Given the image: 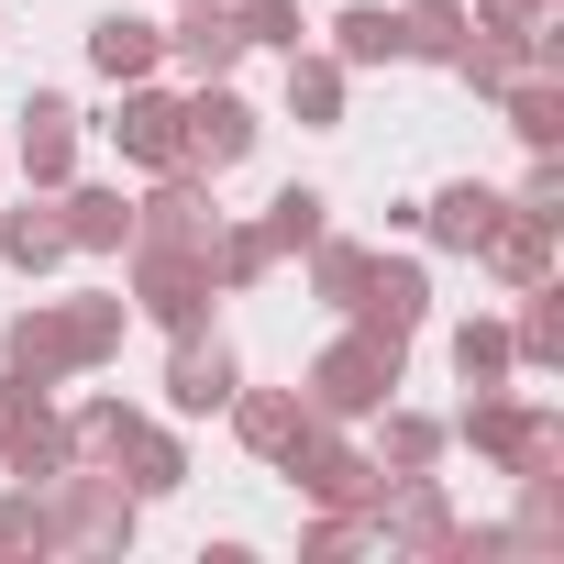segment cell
Listing matches in <instances>:
<instances>
[{
	"mask_svg": "<svg viewBox=\"0 0 564 564\" xmlns=\"http://www.w3.org/2000/svg\"><path fill=\"white\" fill-rule=\"evenodd\" d=\"M443 443H465L498 476H542V465H564V410H542L520 388H465V410L443 421Z\"/></svg>",
	"mask_w": 564,
	"mask_h": 564,
	"instance_id": "cell-1",
	"label": "cell"
},
{
	"mask_svg": "<svg viewBox=\"0 0 564 564\" xmlns=\"http://www.w3.org/2000/svg\"><path fill=\"white\" fill-rule=\"evenodd\" d=\"M399 377H410V344H377V333L344 322V333L311 355L300 399H311V421H377V410L399 399Z\"/></svg>",
	"mask_w": 564,
	"mask_h": 564,
	"instance_id": "cell-2",
	"label": "cell"
},
{
	"mask_svg": "<svg viewBox=\"0 0 564 564\" xmlns=\"http://www.w3.org/2000/svg\"><path fill=\"white\" fill-rule=\"evenodd\" d=\"M276 476H300V498H311V509H377V487H388V476H377V454L355 443V421H311L289 454H276Z\"/></svg>",
	"mask_w": 564,
	"mask_h": 564,
	"instance_id": "cell-3",
	"label": "cell"
},
{
	"mask_svg": "<svg viewBox=\"0 0 564 564\" xmlns=\"http://www.w3.org/2000/svg\"><path fill=\"white\" fill-rule=\"evenodd\" d=\"M45 487H56V531H67V553H133L144 498H133L111 465H56Z\"/></svg>",
	"mask_w": 564,
	"mask_h": 564,
	"instance_id": "cell-4",
	"label": "cell"
},
{
	"mask_svg": "<svg viewBox=\"0 0 564 564\" xmlns=\"http://www.w3.org/2000/svg\"><path fill=\"white\" fill-rule=\"evenodd\" d=\"M254 144H265V111H254L232 78H188V133H177V166H199V177H232Z\"/></svg>",
	"mask_w": 564,
	"mask_h": 564,
	"instance_id": "cell-5",
	"label": "cell"
},
{
	"mask_svg": "<svg viewBox=\"0 0 564 564\" xmlns=\"http://www.w3.org/2000/svg\"><path fill=\"white\" fill-rule=\"evenodd\" d=\"M221 177H199V166H155V188L133 199V243H155V254H210V232H221V199H210ZM122 243V254H133Z\"/></svg>",
	"mask_w": 564,
	"mask_h": 564,
	"instance_id": "cell-6",
	"label": "cell"
},
{
	"mask_svg": "<svg viewBox=\"0 0 564 564\" xmlns=\"http://www.w3.org/2000/svg\"><path fill=\"white\" fill-rule=\"evenodd\" d=\"M122 276H133V322H155L166 344H177V333H210V300H221V289H210L199 254H155V243H133Z\"/></svg>",
	"mask_w": 564,
	"mask_h": 564,
	"instance_id": "cell-7",
	"label": "cell"
},
{
	"mask_svg": "<svg viewBox=\"0 0 564 564\" xmlns=\"http://www.w3.org/2000/svg\"><path fill=\"white\" fill-rule=\"evenodd\" d=\"M355 333H377V344H421V322H432V265L421 254H366V289H355V311H344Z\"/></svg>",
	"mask_w": 564,
	"mask_h": 564,
	"instance_id": "cell-8",
	"label": "cell"
},
{
	"mask_svg": "<svg viewBox=\"0 0 564 564\" xmlns=\"http://www.w3.org/2000/svg\"><path fill=\"white\" fill-rule=\"evenodd\" d=\"M67 465V410H56V388H34V377H0V476H56Z\"/></svg>",
	"mask_w": 564,
	"mask_h": 564,
	"instance_id": "cell-9",
	"label": "cell"
},
{
	"mask_svg": "<svg viewBox=\"0 0 564 564\" xmlns=\"http://www.w3.org/2000/svg\"><path fill=\"white\" fill-rule=\"evenodd\" d=\"M454 520H465V509H454V487H443L432 465H421V476H388V487H377V509H366V531H377L388 553H421V564L443 553V531H454Z\"/></svg>",
	"mask_w": 564,
	"mask_h": 564,
	"instance_id": "cell-10",
	"label": "cell"
},
{
	"mask_svg": "<svg viewBox=\"0 0 564 564\" xmlns=\"http://www.w3.org/2000/svg\"><path fill=\"white\" fill-rule=\"evenodd\" d=\"M0 377H34V388H67V377H89L67 300H34V311H12V322H0Z\"/></svg>",
	"mask_w": 564,
	"mask_h": 564,
	"instance_id": "cell-11",
	"label": "cell"
},
{
	"mask_svg": "<svg viewBox=\"0 0 564 564\" xmlns=\"http://www.w3.org/2000/svg\"><path fill=\"white\" fill-rule=\"evenodd\" d=\"M111 144H122V166H177V133H188V89H155V78H122V100H111V122H100Z\"/></svg>",
	"mask_w": 564,
	"mask_h": 564,
	"instance_id": "cell-12",
	"label": "cell"
},
{
	"mask_svg": "<svg viewBox=\"0 0 564 564\" xmlns=\"http://www.w3.org/2000/svg\"><path fill=\"white\" fill-rule=\"evenodd\" d=\"M78 144H89V122H78V100H67V89H34V100L12 111L23 188H67V177H78Z\"/></svg>",
	"mask_w": 564,
	"mask_h": 564,
	"instance_id": "cell-13",
	"label": "cell"
},
{
	"mask_svg": "<svg viewBox=\"0 0 564 564\" xmlns=\"http://www.w3.org/2000/svg\"><path fill=\"white\" fill-rule=\"evenodd\" d=\"M232 388H243V355L221 333H177V355H166V421H221Z\"/></svg>",
	"mask_w": 564,
	"mask_h": 564,
	"instance_id": "cell-14",
	"label": "cell"
},
{
	"mask_svg": "<svg viewBox=\"0 0 564 564\" xmlns=\"http://www.w3.org/2000/svg\"><path fill=\"white\" fill-rule=\"evenodd\" d=\"M498 210H509V188H487V177H443V188L421 199V243H432V254H476V243L498 232Z\"/></svg>",
	"mask_w": 564,
	"mask_h": 564,
	"instance_id": "cell-15",
	"label": "cell"
},
{
	"mask_svg": "<svg viewBox=\"0 0 564 564\" xmlns=\"http://www.w3.org/2000/svg\"><path fill=\"white\" fill-rule=\"evenodd\" d=\"M553 232H564L553 210H531V199H509V210H498V232L476 243V265L498 276V289H531V276H553Z\"/></svg>",
	"mask_w": 564,
	"mask_h": 564,
	"instance_id": "cell-16",
	"label": "cell"
},
{
	"mask_svg": "<svg viewBox=\"0 0 564 564\" xmlns=\"http://www.w3.org/2000/svg\"><path fill=\"white\" fill-rule=\"evenodd\" d=\"M56 221H67V254H122V243H133L122 177H67V188H56Z\"/></svg>",
	"mask_w": 564,
	"mask_h": 564,
	"instance_id": "cell-17",
	"label": "cell"
},
{
	"mask_svg": "<svg viewBox=\"0 0 564 564\" xmlns=\"http://www.w3.org/2000/svg\"><path fill=\"white\" fill-rule=\"evenodd\" d=\"M166 67H188V78H232V67H243L232 0H177V23H166Z\"/></svg>",
	"mask_w": 564,
	"mask_h": 564,
	"instance_id": "cell-18",
	"label": "cell"
},
{
	"mask_svg": "<svg viewBox=\"0 0 564 564\" xmlns=\"http://www.w3.org/2000/svg\"><path fill=\"white\" fill-rule=\"evenodd\" d=\"M344 100H355V67L333 45H289V122L300 133H344Z\"/></svg>",
	"mask_w": 564,
	"mask_h": 564,
	"instance_id": "cell-19",
	"label": "cell"
},
{
	"mask_svg": "<svg viewBox=\"0 0 564 564\" xmlns=\"http://www.w3.org/2000/svg\"><path fill=\"white\" fill-rule=\"evenodd\" d=\"M221 421H232V443H243L254 465H276V454L311 432V399H300V388H232V410H221Z\"/></svg>",
	"mask_w": 564,
	"mask_h": 564,
	"instance_id": "cell-20",
	"label": "cell"
},
{
	"mask_svg": "<svg viewBox=\"0 0 564 564\" xmlns=\"http://www.w3.org/2000/svg\"><path fill=\"white\" fill-rule=\"evenodd\" d=\"M0 265H12V276H56V265H67L56 188H23V210H0Z\"/></svg>",
	"mask_w": 564,
	"mask_h": 564,
	"instance_id": "cell-21",
	"label": "cell"
},
{
	"mask_svg": "<svg viewBox=\"0 0 564 564\" xmlns=\"http://www.w3.org/2000/svg\"><path fill=\"white\" fill-rule=\"evenodd\" d=\"M498 122H509V144H520V155H564V78L520 67V78L498 89Z\"/></svg>",
	"mask_w": 564,
	"mask_h": 564,
	"instance_id": "cell-22",
	"label": "cell"
},
{
	"mask_svg": "<svg viewBox=\"0 0 564 564\" xmlns=\"http://www.w3.org/2000/svg\"><path fill=\"white\" fill-rule=\"evenodd\" d=\"M509 300H520V322H509L520 377H553L564 366V276H531V289H509Z\"/></svg>",
	"mask_w": 564,
	"mask_h": 564,
	"instance_id": "cell-23",
	"label": "cell"
},
{
	"mask_svg": "<svg viewBox=\"0 0 564 564\" xmlns=\"http://www.w3.org/2000/svg\"><path fill=\"white\" fill-rule=\"evenodd\" d=\"M89 67L122 89V78H155L166 67V23H144V12H100L89 23Z\"/></svg>",
	"mask_w": 564,
	"mask_h": 564,
	"instance_id": "cell-24",
	"label": "cell"
},
{
	"mask_svg": "<svg viewBox=\"0 0 564 564\" xmlns=\"http://www.w3.org/2000/svg\"><path fill=\"white\" fill-rule=\"evenodd\" d=\"M322 45L366 78V67H399V0H344V12L322 23Z\"/></svg>",
	"mask_w": 564,
	"mask_h": 564,
	"instance_id": "cell-25",
	"label": "cell"
},
{
	"mask_svg": "<svg viewBox=\"0 0 564 564\" xmlns=\"http://www.w3.org/2000/svg\"><path fill=\"white\" fill-rule=\"evenodd\" d=\"M0 553H12V564H23V553H34V564L67 553V531H56V487H34V476L0 487Z\"/></svg>",
	"mask_w": 564,
	"mask_h": 564,
	"instance_id": "cell-26",
	"label": "cell"
},
{
	"mask_svg": "<svg viewBox=\"0 0 564 564\" xmlns=\"http://www.w3.org/2000/svg\"><path fill=\"white\" fill-rule=\"evenodd\" d=\"M199 265H210L221 300H243V289H265V276H276V243H265V221H232V210H221V232H210Z\"/></svg>",
	"mask_w": 564,
	"mask_h": 564,
	"instance_id": "cell-27",
	"label": "cell"
},
{
	"mask_svg": "<svg viewBox=\"0 0 564 564\" xmlns=\"http://www.w3.org/2000/svg\"><path fill=\"white\" fill-rule=\"evenodd\" d=\"M366 454H377V476H421V465H443V421H432V410H410V399H388Z\"/></svg>",
	"mask_w": 564,
	"mask_h": 564,
	"instance_id": "cell-28",
	"label": "cell"
},
{
	"mask_svg": "<svg viewBox=\"0 0 564 564\" xmlns=\"http://www.w3.org/2000/svg\"><path fill=\"white\" fill-rule=\"evenodd\" d=\"M111 476H122V487L155 509V498H177V487H188V443H177L166 421H144V432L122 443V465H111Z\"/></svg>",
	"mask_w": 564,
	"mask_h": 564,
	"instance_id": "cell-29",
	"label": "cell"
},
{
	"mask_svg": "<svg viewBox=\"0 0 564 564\" xmlns=\"http://www.w3.org/2000/svg\"><path fill=\"white\" fill-rule=\"evenodd\" d=\"M254 221H265V243H276V265H289V254H311V243L333 232V188H311V177H289V188H276V199L254 210Z\"/></svg>",
	"mask_w": 564,
	"mask_h": 564,
	"instance_id": "cell-30",
	"label": "cell"
},
{
	"mask_svg": "<svg viewBox=\"0 0 564 564\" xmlns=\"http://www.w3.org/2000/svg\"><path fill=\"white\" fill-rule=\"evenodd\" d=\"M465 34V0H399V67H454Z\"/></svg>",
	"mask_w": 564,
	"mask_h": 564,
	"instance_id": "cell-31",
	"label": "cell"
},
{
	"mask_svg": "<svg viewBox=\"0 0 564 564\" xmlns=\"http://www.w3.org/2000/svg\"><path fill=\"white\" fill-rule=\"evenodd\" d=\"M133 432H144L133 399H78V410H67V465H122Z\"/></svg>",
	"mask_w": 564,
	"mask_h": 564,
	"instance_id": "cell-32",
	"label": "cell"
},
{
	"mask_svg": "<svg viewBox=\"0 0 564 564\" xmlns=\"http://www.w3.org/2000/svg\"><path fill=\"white\" fill-rule=\"evenodd\" d=\"M443 355H454V377H465V388H509V377H520V355H509V322H498V311L454 322V344H443Z\"/></svg>",
	"mask_w": 564,
	"mask_h": 564,
	"instance_id": "cell-33",
	"label": "cell"
},
{
	"mask_svg": "<svg viewBox=\"0 0 564 564\" xmlns=\"http://www.w3.org/2000/svg\"><path fill=\"white\" fill-rule=\"evenodd\" d=\"M366 254H377V243H355V232H322V243L300 254V265H311V300H322V311H355V289H366Z\"/></svg>",
	"mask_w": 564,
	"mask_h": 564,
	"instance_id": "cell-34",
	"label": "cell"
},
{
	"mask_svg": "<svg viewBox=\"0 0 564 564\" xmlns=\"http://www.w3.org/2000/svg\"><path fill=\"white\" fill-rule=\"evenodd\" d=\"M67 322H78V355H89V377H100V366L122 355V333H133V300H122V289H78Z\"/></svg>",
	"mask_w": 564,
	"mask_h": 564,
	"instance_id": "cell-35",
	"label": "cell"
},
{
	"mask_svg": "<svg viewBox=\"0 0 564 564\" xmlns=\"http://www.w3.org/2000/svg\"><path fill=\"white\" fill-rule=\"evenodd\" d=\"M232 34H243V56H289V45H311V12L300 0H232Z\"/></svg>",
	"mask_w": 564,
	"mask_h": 564,
	"instance_id": "cell-36",
	"label": "cell"
},
{
	"mask_svg": "<svg viewBox=\"0 0 564 564\" xmlns=\"http://www.w3.org/2000/svg\"><path fill=\"white\" fill-rule=\"evenodd\" d=\"M377 531H366V509H311V531H300V553L311 564H355Z\"/></svg>",
	"mask_w": 564,
	"mask_h": 564,
	"instance_id": "cell-37",
	"label": "cell"
},
{
	"mask_svg": "<svg viewBox=\"0 0 564 564\" xmlns=\"http://www.w3.org/2000/svg\"><path fill=\"white\" fill-rule=\"evenodd\" d=\"M509 553H520V531H509V520H454L432 564H509Z\"/></svg>",
	"mask_w": 564,
	"mask_h": 564,
	"instance_id": "cell-38",
	"label": "cell"
},
{
	"mask_svg": "<svg viewBox=\"0 0 564 564\" xmlns=\"http://www.w3.org/2000/svg\"><path fill=\"white\" fill-rule=\"evenodd\" d=\"M542 12H564V0H465V23H476V34H531Z\"/></svg>",
	"mask_w": 564,
	"mask_h": 564,
	"instance_id": "cell-39",
	"label": "cell"
},
{
	"mask_svg": "<svg viewBox=\"0 0 564 564\" xmlns=\"http://www.w3.org/2000/svg\"><path fill=\"white\" fill-rule=\"evenodd\" d=\"M520 199H531V210H553V221H564V155H531V177H520Z\"/></svg>",
	"mask_w": 564,
	"mask_h": 564,
	"instance_id": "cell-40",
	"label": "cell"
}]
</instances>
